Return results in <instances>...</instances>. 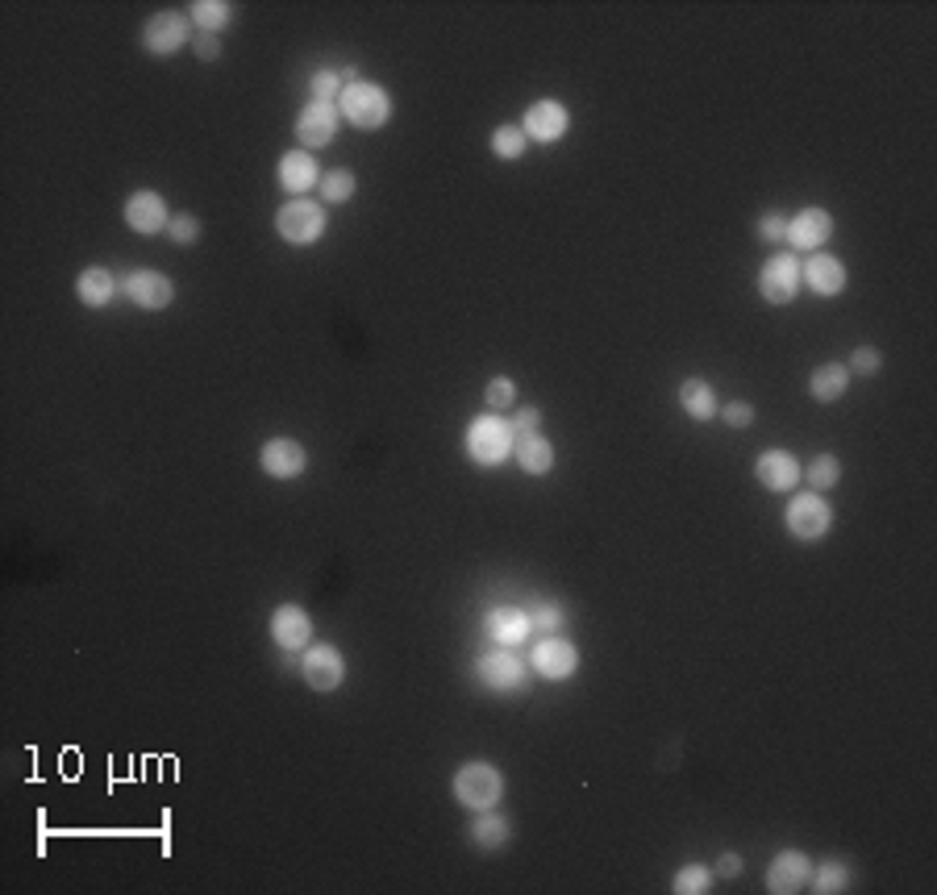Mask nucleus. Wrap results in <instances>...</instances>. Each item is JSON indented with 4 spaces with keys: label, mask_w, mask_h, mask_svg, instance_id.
Instances as JSON below:
<instances>
[{
    "label": "nucleus",
    "mask_w": 937,
    "mask_h": 895,
    "mask_svg": "<svg viewBox=\"0 0 937 895\" xmlns=\"http://www.w3.org/2000/svg\"><path fill=\"white\" fill-rule=\"evenodd\" d=\"M808 879H813V862H808V854H800V849H779L771 858V867H767V892L771 895H796L808 887Z\"/></svg>",
    "instance_id": "13"
},
{
    "label": "nucleus",
    "mask_w": 937,
    "mask_h": 895,
    "mask_svg": "<svg viewBox=\"0 0 937 895\" xmlns=\"http://www.w3.org/2000/svg\"><path fill=\"white\" fill-rule=\"evenodd\" d=\"M280 184L292 196H305L308 188L321 184V167H317V159L308 150H288L280 159Z\"/></svg>",
    "instance_id": "21"
},
{
    "label": "nucleus",
    "mask_w": 937,
    "mask_h": 895,
    "mask_svg": "<svg viewBox=\"0 0 937 895\" xmlns=\"http://www.w3.org/2000/svg\"><path fill=\"white\" fill-rule=\"evenodd\" d=\"M717 413H721V421L733 425V429L754 425V404H746V401H733V404H726V408H717Z\"/></svg>",
    "instance_id": "40"
},
{
    "label": "nucleus",
    "mask_w": 937,
    "mask_h": 895,
    "mask_svg": "<svg viewBox=\"0 0 937 895\" xmlns=\"http://www.w3.org/2000/svg\"><path fill=\"white\" fill-rule=\"evenodd\" d=\"M800 287H804V280H800L796 255H771V259L763 262V271H758V296H763L767 305H788V301H796Z\"/></svg>",
    "instance_id": "6"
},
{
    "label": "nucleus",
    "mask_w": 937,
    "mask_h": 895,
    "mask_svg": "<svg viewBox=\"0 0 937 895\" xmlns=\"http://www.w3.org/2000/svg\"><path fill=\"white\" fill-rule=\"evenodd\" d=\"M187 38H192V29H187V17L184 13H155L146 29H142V47L150 50L155 59H167V54H175V50L184 47Z\"/></svg>",
    "instance_id": "14"
},
{
    "label": "nucleus",
    "mask_w": 937,
    "mask_h": 895,
    "mask_svg": "<svg viewBox=\"0 0 937 895\" xmlns=\"http://www.w3.org/2000/svg\"><path fill=\"white\" fill-rule=\"evenodd\" d=\"M829 237H833V217L825 209H804L788 221L783 242H788L796 255H817L820 246H829Z\"/></svg>",
    "instance_id": "11"
},
{
    "label": "nucleus",
    "mask_w": 937,
    "mask_h": 895,
    "mask_svg": "<svg viewBox=\"0 0 937 895\" xmlns=\"http://www.w3.org/2000/svg\"><path fill=\"white\" fill-rule=\"evenodd\" d=\"M838 479H842V463H838L833 454H817V458L804 467V483H808L813 492H829V488H838Z\"/></svg>",
    "instance_id": "28"
},
{
    "label": "nucleus",
    "mask_w": 937,
    "mask_h": 895,
    "mask_svg": "<svg viewBox=\"0 0 937 895\" xmlns=\"http://www.w3.org/2000/svg\"><path fill=\"white\" fill-rule=\"evenodd\" d=\"M167 237H171L175 246H192V242L200 237L196 217H192V212H175V217H171V225H167Z\"/></svg>",
    "instance_id": "36"
},
{
    "label": "nucleus",
    "mask_w": 937,
    "mask_h": 895,
    "mask_svg": "<svg viewBox=\"0 0 937 895\" xmlns=\"http://www.w3.org/2000/svg\"><path fill=\"white\" fill-rule=\"evenodd\" d=\"M509 425H513V438L541 433V413H538V408H516L513 417H509Z\"/></svg>",
    "instance_id": "39"
},
{
    "label": "nucleus",
    "mask_w": 937,
    "mask_h": 895,
    "mask_svg": "<svg viewBox=\"0 0 937 895\" xmlns=\"http://www.w3.org/2000/svg\"><path fill=\"white\" fill-rule=\"evenodd\" d=\"M534 671H538L541 679H550V684H562V679H571L580 671V650L567 637L546 634L534 646Z\"/></svg>",
    "instance_id": "10"
},
{
    "label": "nucleus",
    "mask_w": 937,
    "mask_h": 895,
    "mask_svg": "<svg viewBox=\"0 0 937 895\" xmlns=\"http://www.w3.org/2000/svg\"><path fill=\"white\" fill-rule=\"evenodd\" d=\"M808 887H813L817 895H838V892L850 887V871H845L842 862H820V867H813Z\"/></svg>",
    "instance_id": "31"
},
{
    "label": "nucleus",
    "mask_w": 937,
    "mask_h": 895,
    "mask_svg": "<svg viewBox=\"0 0 937 895\" xmlns=\"http://www.w3.org/2000/svg\"><path fill=\"white\" fill-rule=\"evenodd\" d=\"M125 292H130V301L138 308H150V312H159V308H167L171 301H175V283H171V275H163V271H134L130 280H125Z\"/></svg>",
    "instance_id": "19"
},
{
    "label": "nucleus",
    "mask_w": 937,
    "mask_h": 895,
    "mask_svg": "<svg viewBox=\"0 0 937 895\" xmlns=\"http://www.w3.org/2000/svg\"><path fill=\"white\" fill-rule=\"evenodd\" d=\"M125 225L134 234H167L171 225V212H167V200L159 192H134L125 200Z\"/></svg>",
    "instance_id": "16"
},
{
    "label": "nucleus",
    "mask_w": 937,
    "mask_h": 895,
    "mask_svg": "<svg viewBox=\"0 0 937 895\" xmlns=\"http://www.w3.org/2000/svg\"><path fill=\"white\" fill-rule=\"evenodd\" d=\"M754 475L767 492H792L800 479H804V467H800L796 454L788 450H763L758 463H754Z\"/></svg>",
    "instance_id": "15"
},
{
    "label": "nucleus",
    "mask_w": 937,
    "mask_h": 895,
    "mask_svg": "<svg viewBox=\"0 0 937 895\" xmlns=\"http://www.w3.org/2000/svg\"><path fill=\"white\" fill-rule=\"evenodd\" d=\"M258 467L271 479H296L308 471V450L296 438H271L258 450Z\"/></svg>",
    "instance_id": "12"
},
{
    "label": "nucleus",
    "mask_w": 937,
    "mask_h": 895,
    "mask_svg": "<svg viewBox=\"0 0 937 895\" xmlns=\"http://www.w3.org/2000/svg\"><path fill=\"white\" fill-rule=\"evenodd\" d=\"M338 134V105H317V100H308L305 113L296 118V138L305 150H321L329 146Z\"/></svg>",
    "instance_id": "18"
},
{
    "label": "nucleus",
    "mask_w": 937,
    "mask_h": 895,
    "mask_svg": "<svg viewBox=\"0 0 937 895\" xmlns=\"http://www.w3.org/2000/svg\"><path fill=\"white\" fill-rule=\"evenodd\" d=\"M680 408L692 417V421H713L721 404H717L713 383H704V379H683L680 383Z\"/></svg>",
    "instance_id": "27"
},
{
    "label": "nucleus",
    "mask_w": 937,
    "mask_h": 895,
    "mask_svg": "<svg viewBox=\"0 0 937 895\" xmlns=\"http://www.w3.org/2000/svg\"><path fill=\"white\" fill-rule=\"evenodd\" d=\"M783 234H788V221H783V212H767L763 221H758V237L763 242H783Z\"/></svg>",
    "instance_id": "41"
},
{
    "label": "nucleus",
    "mask_w": 937,
    "mask_h": 895,
    "mask_svg": "<svg viewBox=\"0 0 937 895\" xmlns=\"http://www.w3.org/2000/svg\"><path fill=\"white\" fill-rule=\"evenodd\" d=\"M192 17L200 25V34H217L221 25L234 17V4H230V0H196V4H192Z\"/></svg>",
    "instance_id": "29"
},
{
    "label": "nucleus",
    "mask_w": 937,
    "mask_h": 895,
    "mask_svg": "<svg viewBox=\"0 0 937 895\" xmlns=\"http://www.w3.org/2000/svg\"><path fill=\"white\" fill-rule=\"evenodd\" d=\"M484 404H488L492 413H509V408L516 404V383L509 376L488 379V388H484Z\"/></svg>",
    "instance_id": "35"
},
{
    "label": "nucleus",
    "mask_w": 937,
    "mask_h": 895,
    "mask_svg": "<svg viewBox=\"0 0 937 895\" xmlns=\"http://www.w3.org/2000/svg\"><path fill=\"white\" fill-rule=\"evenodd\" d=\"M525 146H530V138H525L521 125H500L492 134V155L496 159H504V163H516V159L525 155Z\"/></svg>",
    "instance_id": "32"
},
{
    "label": "nucleus",
    "mask_w": 937,
    "mask_h": 895,
    "mask_svg": "<svg viewBox=\"0 0 937 895\" xmlns=\"http://www.w3.org/2000/svg\"><path fill=\"white\" fill-rule=\"evenodd\" d=\"M276 230L292 246H313V242H321V234H326V209L313 205L308 196H292L276 212Z\"/></svg>",
    "instance_id": "4"
},
{
    "label": "nucleus",
    "mask_w": 937,
    "mask_h": 895,
    "mask_svg": "<svg viewBox=\"0 0 937 895\" xmlns=\"http://www.w3.org/2000/svg\"><path fill=\"white\" fill-rule=\"evenodd\" d=\"M879 367H884L879 351H875V346H859V351L850 354V367H845V371H850V376H875Z\"/></svg>",
    "instance_id": "37"
},
{
    "label": "nucleus",
    "mask_w": 937,
    "mask_h": 895,
    "mask_svg": "<svg viewBox=\"0 0 937 895\" xmlns=\"http://www.w3.org/2000/svg\"><path fill=\"white\" fill-rule=\"evenodd\" d=\"M342 118L351 121L354 130H384L388 118H392V96L384 93L372 79H358V84H346V93L338 100Z\"/></svg>",
    "instance_id": "2"
},
{
    "label": "nucleus",
    "mask_w": 937,
    "mask_h": 895,
    "mask_svg": "<svg viewBox=\"0 0 937 895\" xmlns=\"http://www.w3.org/2000/svg\"><path fill=\"white\" fill-rule=\"evenodd\" d=\"M530 629H534L530 613H521V609H513V604H504V609H492V613H488V637H492L496 646H504V650L521 646V641L530 637Z\"/></svg>",
    "instance_id": "22"
},
{
    "label": "nucleus",
    "mask_w": 937,
    "mask_h": 895,
    "mask_svg": "<svg viewBox=\"0 0 937 895\" xmlns=\"http://www.w3.org/2000/svg\"><path fill=\"white\" fill-rule=\"evenodd\" d=\"M530 621H534V629H541V634H559L562 609L559 604H538V609L530 613Z\"/></svg>",
    "instance_id": "38"
},
{
    "label": "nucleus",
    "mask_w": 937,
    "mask_h": 895,
    "mask_svg": "<svg viewBox=\"0 0 937 895\" xmlns=\"http://www.w3.org/2000/svg\"><path fill=\"white\" fill-rule=\"evenodd\" d=\"M317 188H321V196H326L329 205H342V200H351L358 184H354V171H338V167H333L329 175H321Z\"/></svg>",
    "instance_id": "34"
},
{
    "label": "nucleus",
    "mask_w": 937,
    "mask_h": 895,
    "mask_svg": "<svg viewBox=\"0 0 937 895\" xmlns=\"http://www.w3.org/2000/svg\"><path fill=\"white\" fill-rule=\"evenodd\" d=\"M513 458H516V467H521L525 475H534V479L555 471V446H550L541 433H525V438H516Z\"/></svg>",
    "instance_id": "23"
},
{
    "label": "nucleus",
    "mask_w": 937,
    "mask_h": 895,
    "mask_svg": "<svg viewBox=\"0 0 937 895\" xmlns=\"http://www.w3.org/2000/svg\"><path fill=\"white\" fill-rule=\"evenodd\" d=\"M475 675H479V684L488 687V691H521V687H525V675H530V666H525L521 654L504 650V646H496V650H488L484 659L475 662Z\"/></svg>",
    "instance_id": "7"
},
{
    "label": "nucleus",
    "mask_w": 937,
    "mask_h": 895,
    "mask_svg": "<svg viewBox=\"0 0 937 895\" xmlns=\"http://www.w3.org/2000/svg\"><path fill=\"white\" fill-rule=\"evenodd\" d=\"M783 520H788V534L796 542H820L829 534V525H833V508H829V500L820 492H800L792 495Z\"/></svg>",
    "instance_id": "5"
},
{
    "label": "nucleus",
    "mask_w": 937,
    "mask_h": 895,
    "mask_svg": "<svg viewBox=\"0 0 937 895\" xmlns=\"http://www.w3.org/2000/svg\"><path fill=\"white\" fill-rule=\"evenodd\" d=\"M521 130H525V138L538 142V146H555V142L567 138V130H571V113H567V105H562V100H534V105L525 109Z\"/></svg>",
    "instance_id": "8"
},
{
    "label": "nucleus",
    "mask_w": 937,
    "mask_h": 895,
    "mask_svg": "<svg viewBox=\"0 0 937 895\" xmlns=\"http://www.w3.org/2000/svg\"><path fill=\"white\" fill-rule=\"evenodd\" d=\"M513 446H516L513 425L504 421V417H496V413L475 417L467 425V458L475 467H488V471L504 467V458H513Z\"/></svg>",
    "instance_id": "1"
},
{
    "label": "nucleus",
    "mask_w": 937,
    "mask_h": 895,
    "mask_svg": "<svg viewBox=\"0 0 937 895\" xmlns=\"http://www.w3.org/2000/svg\"><path fill=\"white\" fill-rule=\"evenodd\" d=\"M308 93L317 105H338L342 93H346V84H342V75L338 71H317L313 79H308Z\"/></svg>",
    "instance_id": "33"
},
{
    "label": "nucleus",
    "mask_w": 937,
    "mask_h": 895,
    "mask_svg": "<svg viewBox=\"0 0 937 895\" xmlns=\"http://www.w3.org/2000/svg\"><path fill=\"white\" fill-rule=\"evenodd\" d=\"M113 292H118V280H113L109 267H84L80 280H75V296L88 308H105L113 301Z\"/></svg>",
    "instance_id": "26"
},
{
    "label": "nucleus",
    "mask_w": 937,
    "mask_h": 895,
    "mask_svg": "<svg viewBox=\"0 0 937 895\" xmlns=\"http://www.w3.org/2000/svg\"><path fill=\"white\" fill-rule=\"evenodd\" d=\"M845 388H850V371H845V363H820L817 371L808 376V396H813L817 404L842 401Z\"/></svg>",
    "instance_id": "24"
},
{
    "label": "nucleus",
    "mask_w": 937,
    "mask_h": 895,
    "mask_svg": "<svg viewBox=\"0 0 937 895\" xmlns=\"http://www.w3.org/2000/svg\"><path fill=\"white\" fill-rule=\"evenodd\" d=\"M717 874H721V879L742 874V858H738V854H721V858H717Z\"/></svg>",
    "instance_id": "43"
},
{
    "label": "nucleus",
    "mask_w": 937,
    "mask_h": 895,
    "mask_svg": "<svg viewBox=\"0 0 937 895\" xmlns=\"http://www.w3.org/2000/svg\"><path fill=\"white\" fill-rule=\"evenodd\" d=\"M450 787H454V800L463 804L467 812H484V808H496L500 796H504V775L496 771L492 762H467V767H459Z\"/></svg>",
    "instance_id": "3"
},
{
    "label": "nucleus",
    "mask_w": 937,
    "mask_h": 895,
    "mask_svg": "<svg viewBox=\"0 0 937 895\" xmlns=\"http://www.w3.org/2000/svg\"><path fill=\"white\" fill-rule=\"evenodd\" d=\"M800 280L808 283V292H817V296H842L845 292V267L842 259H833V255H808V259L800 262Z\"/></svg>",
    "instance_id": "20"
},
{
    "label": "nucleus",
    "mask_w": 937,
    "mask_h": 895,
    "mask_svg": "<svg viewBox=\"0 0 937 895\" xmlns=\"http://www.w3.org/2000/svg\"><path fill=\"white\" fill-rule=\"evenodd\" d=\"M467 837H471V846L475 849H484V854H492V849H500L509 837H513V825L500 817V812H492V808H484L475 821H471L467 829Z\"/></svg>",
    "instance_id": "25"
},
{
    "label": "nucleus",
    "mask_w": 937,
    "mask_h": 895,
    "mask_svg": "<svg viewBox=\"0 0 937 895\" xmlns=\"http://www.w3.org/2000/svg\"><path fill=\"white\" fill-rule=\"evenodd\" d=\"M271 641L280 646V650H308V641H313V621L301 604H280L276 613H271Z\"/></svg>",
    "instance_id": "17"
},
{
    "label": "nucleus",
    "mask_w": 937,
    "mask_h": 895,
    "mask_svg": "<svg viewBox=\"0 0 937 895\" xmlns=\"http://www.w3.org/2000/svg\"><path fill=\"white\" fill-rule=\"evenodd\" d=\"M708 887H713V871H708L704 862H687V867H680L676 879H671V892L676 895H704Z\"/></svg>",
    "instance_id": "30"
},
{
    "label": "nucleus",
    "mask_w": 937,
    "mask_h": 895,
    "mask_svg": "<svg viewBox=\"0 0 937 895\" xmlns=\"http://www.w3.org/2000/svg\"><path fill=\"white\" fill-rule=\"evenodd\" d=\"M301 679L313 691H338L346 684V659L333 646H308L301 654Z\"/></svg>",
    "instance_id": "9"
},
{
    "label": "nucleus",
    "mask_w": 937,
    "mask_h": 895,
    "mask_svg": "<svg viewBox=\"0 0 937 895\" xmlns=\"http://www.w3.org/2000/svg\"><path fill=\"white\" fill-rule=\"evenodd\" d=\"M192 50H196V59H200V63L221 59V42H217V34H196V38H192Z\"/></svg>",
    "instance_id": "42"
}]
</instances>
